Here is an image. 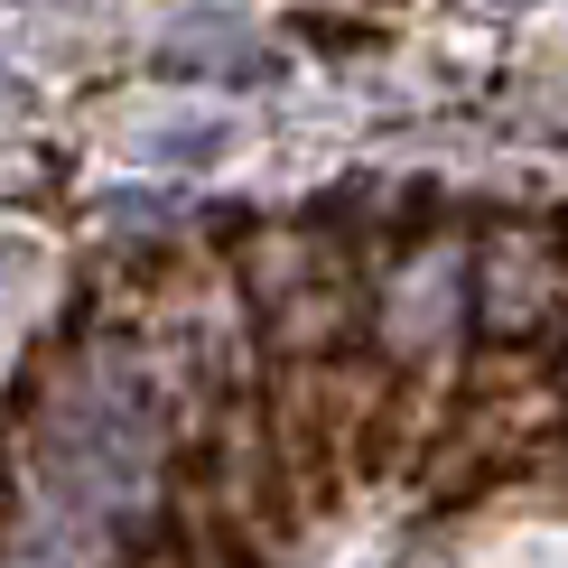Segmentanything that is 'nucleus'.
<instances>
[{
	"label": "nucleus",
	"instance_id": "nucleus-1",
	"mask_svg": "<svg viewBox=\"0 0 568 568\" xmlns=\"http://www.w3.org/2000/svg\"><path fill=\"white\" fill-rule=\"evenodd\" d=\"M476 307H485V336L504 345V354H523L531 336H550V326H559V290H550V262H540V243H494Z\"/></svg>",
	"mask_w": 568,
	"mask_h": 568
},
{
	"label": "nucleus",
	"instance_id": "nucleus-2",
	"mask_svg": "<svg viewBox=\"0 0 568 568\" xmlns=\"http://www.w3.org/2000/svg\"><path fill=\"white\" fill-rule=\"evenodd\" d=\"M159 75H271V57L233 10H205V19H186V29H169Z\"/></svg>",
	"mask_w": 568,
	"mask_h": 568
},
{
	"label": "nucleus",
	"instance_id": "nucleus-3",
	"mask_svg": "<svg viewBox=\"0 0 568 568\" xmlns=\"http://www.w3.org/2000/svg\"><path fill=\"white\" fill-rule=\"evenodd\" d=\"M447 307H457V243H438L419 271H400V290H392V307H383V336H392L400 354H419L429 336H447Z\"/></svg>",
	"mask_w": 568,
	"mask_h": 568
},
{
	"label": "nucleus",
	"instance_id": "nucleus-4",
	"mask_svg": "<svg viewBox=\"0 0 568 568\" xmlns=\"http://www.w3.org/2000/svg\"><path fill=\"white\" fill-rule=\"evenodd\" d=\"M233 140H243L233 112H186V122H150L140 131V159H150V169H215Z\"/></svg>",
	"mask_w": 568,
	"mask_h": 568
},
{
	"label": "nucleus",
	"instance_id": "nucleus-5",
	"mask_svg": "<svg viewBox=\"0 0 568 568\" xmlns=\"http://www.w3.org/2000/svg\"><path fill=\"white\" fill-rule=\"evenodd\" d=\"M0 271H10V233H0Z\"/></svg>",
	"mask_w": 568,
	"mask_h": 568
},
{
	"label": "nucleus",
	"instance_id": "nucleus-6",
	"mask_svg": "<svg viewBox=\"0 0 568 568\" xmlns=\"http://www.w3.org/2000/svg\"><path fill=\"white\" fill-rule=\"evenodd\" d=\"M559 354H568V336H559Z\"/></svg>",
	"mask_w": 568,
	"mask_h": 568
}]
</instances>
